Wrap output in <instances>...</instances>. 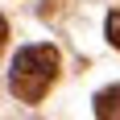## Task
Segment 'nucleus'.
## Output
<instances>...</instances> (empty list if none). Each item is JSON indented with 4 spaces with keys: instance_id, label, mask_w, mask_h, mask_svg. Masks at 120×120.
I'll return each mask as SVG.
<instances>
[{
    "instance_id": "20e7f679",
    "label": "nucleus",
    "mask_w": 120,
    "mask_h": 120,
    "mask_svg": "<svg viewBox=\"0 0 120 120\" xmlns=\"http://www.w3.org/2000/svg\"><path fill=\"white\" fill-rule=\"evenodd\" d=\"M4 41H8V21L0 17V50H4Z\"/></svg>"
},
{
    "instance_id": "f257e3e1",
    "label": "nucleus",
    "mask_w": 120,
    "mask_h": 120,
    "mask_svg": "<svg viewBox=\"0 0 120 120\" xmlns=\"http://www.w3.org/2000/svg\"><path fill=\"white\" fill-rule=\"evenodd\" d=\"M58 50L54 46H25L17 58H12V71H8V87L12 95L25 99V104H37L46 95L54 79H58Z\"/></svg>"
},
{
    "instance_id": "f03ea898",
    "label": "nucleus",
    "mask_w": 120,
    "mask_h": 120,
    "mask_svg": "<svg viewBox=\"0 0 120 120\" xmlns=\"http://www.w3.org/2000/svg\"><path fill=\"white\" fill-rule=\"evenodd\" d=\"M95 120H120V83L95 95Z\"/></svg>"
},
{
    "instance_id": "7ed1b4c3",
    "label": "nucleus",
    "mask_w": 120,
    "mask_h": 120,
    "mask_svg": "<svg viewBox=\"0 0 120 120\" xmlns=\"http://www.w3.org/2000/svg\"><path fill=\"white\" fill-rule=\"evenodd\" d=\"M108 41H112V46L120 50V8H116V12L108 17Z\"/></svg>"
}]
</instances>
